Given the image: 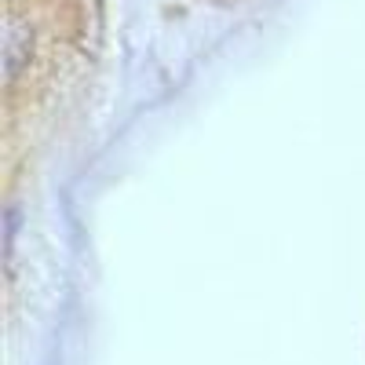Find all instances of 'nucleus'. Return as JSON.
<instances>
[{
	"instance_id": "nucleus-1",
	"label": "nucleus",
	"mask_w": 365,
	"mask_h": 365,
	"mask_svg": "<svg viewBox=\"0 0 365 365\" xmlns=\"http://www.w3.org/2000/svg\"><path fill=\"white\" fill-rule=\"evenodd\" d=\"M29 55H34V29L19 19H8L4 26V73L8 84L22 73V66H29Z\"/></svg>"
}]
</instances>
